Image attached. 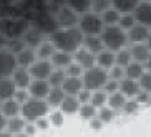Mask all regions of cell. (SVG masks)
<instances>
[{"instance_id":"19","label":"cell","mask_w":151,"mask_h":137,"mask_svg":"<svg viewBox=\"0 0 151 137\" xmlns=\"http://www.w3.org/2000/svg\"><path fill=\"white\" fill-rule=\"evenodd\" d=\"M120 91L128 97V99H133V97H136V94L141 91V84H139V81L124 78L123 81H120Z\"/></svg>"},{"instance_id":"38","label":"cell","mask_w":151,"mask_h":137,"mask_svg":"<svg viewBox=\"0 0 151 137\" xmlns=\"http://www.w3.org/2000/svg\"><path fill=\"white\" fill-rule=\"evenodd\" d=\"M65 112L60 109H53L52 112H50L48 119H50V124L53 126V127H62L63 124H65Z\"/></svg>"},{"instance_id":"41","label":"cell","mask_w":151,"mask_h":137,"mask_svg":"<svg viewBox=\"0 0 151 137\" xmlns=\"http://www.w3.org/2000/svg\"><path fill=\"white\" fill-rule=\"evenodd\" d=\"M108 9H111V0H93V4H91V12L98 15H101Z\"/></svg>"},{"instance_id":"8","label":"cell","mask_w":151,"mask_h":137,"mask_svg":"<svg viewBox=\"0 0 151 137\" xmlns=\"http://www.w3.org/2000/svg\"><path fill=\"white\" fill-rule=\"evenodd\" d=\"M17 68V60H15V55L9 50H4L0 51V78L4 76H12V73Z\"/></svg>"},{"instance_id":"40","label":"cell","mask_w":151,"mask_h":137,"mask_svg":"<svg viewBox=\"0 0 151 137\" xmlns=\"http://www.w3.org/2000/svg\"><path fill=\"white\" fill-rule=\"evenodd\" d=\"M139 109H141V104L136 101V99H128L126 101V104H124L123 107V114L126 116H134L139 112Z\"/></svg>"},{"instance_id":"1","label":"cell","mask_w":151,"mask_h":137,"mask_svg":"<svg viewBox=\"0 0 151 137\" xmlns=\"http://www.w3.org/2000/svg\"><path fill=\"white\" fill-rule=\"evenodd\" d=\"M50 41L55 45V48L60 51H68L75 53L83 46V38L85 35L78 27H70V28H58L52 35L48 36Z\"/></svg>"},{"instance_id":"44","label":"cell","mask_w":151,"mask_h":137,"mask_svg":"<svg viewBox=\"0 0 151 137\" xmlns=\"http://www.w3.org/2000/svg\"><path fill=\"white\" fill-rule=\"evenodd\" d=\"M91 96H93V91H90V89H86V88H83L80 93L76 94V97H78V101H80L81 104L91 102Z\"/></svg>"},{"instance_id":"56","label":"cell","mask_w":151,"mask_h":137,"mask_svg":"<svg viewBox=\"0 0 151 137\" xmlns=\"http://www.w3.org/2000/svg\"><path fill=\"white\" fill-rule=\"evenodd\" d=\"M14 137H30L28 134H25V132H18V134H15Z\"/></svg>"},{"instance_id":"33","label":"cell","mask_w":151,"mask_h":137,"mask_svg":"<svg viewBox=\"0 0 151 137\" xmlns=\"http://www.w3.org/2000/svg\"><path fill=\"white\" fill-rule=\"evenodd\" d=\"M108 97L110 94L105 91V89H98V91H93V96H91V104H93L96 109L103 106H108Z\"/></svg>"},{"instance_id":"28","label":"cell","mask_w":151,"mask_h":137,"mask_svg":"<svg viewBox=\"0 0 151 137\" xmlns=\"http://www.w3.org/2000/svg\"><path fill=\"white\" fill-rule=\"evenodd\" d=\"M63 4L68 5L71 10H75L78 15H83L86 12H91L93 0H63Z\"/></svg>"},{"instance_id":"46","label":"cell","mask_w":151,"mask_h":137,"mask_svg":"<svg viewBox=\"0 0 151 137\" xmlns=\"http://www.w3.org/2000/svg\"><path fill=\"white\" fill-rule=\"evenodd\" d=\"M14 99H17L20 104H25L28 99H32V96H30V93H28V89H17Z\"/></svg>"},{"instance_id":"14","label":"cell","mask_w":151,"mask_h":137,"mask_svg":"<svg viewBox=\"0 0 151 137\" xmlns=\"http://www.w3.org/2000/svg\"><path fill=\"white\" fill-rule=\"evenodd\" d=\"M73 60H75L83 70H90V68L96 66V55L90 53L88 50H85L83 46H81L78 51L73 53Z\"/></svg>"},{"instance_id":"54","label":"cell","mask_w":151,"mask_h":137,"mask_svg":"<svg viewBox=\"0 0 151 137\" xmlns=\"http://www.w3.org/2000/svg\"><path fill=\"white\" fill-rule=\"evenodd\" d=\"M0 137H14V134H10L9 131H0Z\"/></svg>"},{"instance_id":"36","label":"cell","mask_w":151,"mask_h":137,"mask_svg":"<svg viewBox=\"0 0 151 137\" xmlns=\"http://www.w3.org/2000/svg\"><path fill=\"white\" fill-rule=\"evenodd\" d=\"M131 61H133V58H131V53H129L128 46L123 48V50H120V51H116V65H118V66L126 68Z\"/></svg>"},{"instance_id":"23","label":"cell","mask_w":151,"mask_h":137,"mask_svg":"<svg viewBox=\"0 0 151 137\" xmlns=\"http://www.w3.org/2000/svg\"><path fill=\"white\" fill-rule=\"evenodd\" d=\"M80 107H81V102L78 101V97L67 94V97L63 99V102L60 104V107H58V109L63 111L67 116H71V114H78Z\"/></svg>"},{"instance_id":"4","label":"cell","mask_w":151,"mask_h":137,"mask_svg":"<svg viewBox=\"0 0 151 137\" xmlns=\"http://www.w3.org/2000/svg\"><path fill=\"white\" fill-rule=\"evenodd\" d=\"M81 80H83V86L86 89L98 91V89L105 88V84L110 80V75H108L106 70H103L100 66H93V68H90V70H85Z\"/></svg>"},{"instance_id":"59","label":"cell","mask_w":151,"mask_h":137,"mask_svg":"<svg viewBox=\"0 0 151 137\" xmlns=\"http://www.w3.org/2000/svg\"><path fill=\"white\" fill-rule=\"evenodd\" d=\"M141 2H151V0H141Z\"/></svg>"},{"instance_id":"17","label":"cell","mask_w":151,"mask_h":137,"mask_svg":"<svg viewBox=\"0 0 151 137\" xmlns=\"http://www.w3.org/2000/svg\"><path fill=\"white\" fill-rule=\"evenodd\" d=\"M17 86H15L12 76H4L0 78V101H7V99H12L17 93Z\"/></svg>"},{"instance_id":"7","label":"cell","mask_w":151,"mask_h":137,"mask_svg":"<svg viewBox=\"0 0 151 137\" xmlns=\"http://www.w3.org/2000/svg\"><path fill=\"white\" fill-rule=\"evenodd\" d=\"M28 70H30V75L33 80H48L55 66L52 65L50 60H37Z\"/></svg>"},{"instance_id":"32","label":"cell","mask_w":151,"mask_h":137,"mask_svg":"<svg viewBox=\"0 0 151 137\" xmlns=\"http://www.w3.org/2000/svg\"><path fill=\"white\" fill-rule=\"evenodd\" d=\"M65 80H67V73H65V70H58V68H55L47 81L50 83L52 88H62L63 83H65Z\"/></svg>"},{"instance_id":"5","label":"cell","mask_w":151,"mask_h":137,"mask_svg":"<svg viewBox=\"0 0 151 137\" xmlns=\"http://www.w3.org/2000/svg\"><path fill=\"white\" fill-rule=\"evenodd\" d=\"M48 112H50V106L45 99H33L32 97L25 104H22V116L27 121H32V122L40 119V117L48 116Z\"/></svg>"},{"instance_id":"21","label":"cell","mask_w":151,"mask_h":137,"mask_svg":"<svg viewBox=\"0 0 151 137\" xmlns=\"http://www.w3.org/2000/svg\"><path fill=\"white\" fill-rule=\"evenodd\" d=\"M50 61H52V65H53L55 68H58V70H65L68 65H71V63H73V53L57 50V51H55V55L50 58Z\"/></svg>"},{"instance_id":"30","label":"cell","mask_w":151,"mask_h":137,"mask_svg":"<svg viewBox=\"0 0 151 137\" xmlns=\"http://www.w3.org/2000/svg\"><path fill=\"white\" fill-rule=\"evenodd\" d=\"M55 51H57L55 45L50 41V38H47V40L37 48V56H38V60H50V58L55 55Z\"/></svg>"},{"instance_id":"45","label":"cell","mask_w":151,"mask_h":137,"mask_svg":"<svg viewBox=\"0 0 151 137\" xmlns=\"http://www.w3.org/2000/svg\"><path fill=\"white\" fill-rule=\"evenodd\" d=\"M139 84H141V89L151 93V71H145V75L139 80Z\"/></svg>"},{"instance_id":"12","label":"cell","mask_w":151,"mask_h":137,"mask_svg":"<svg viewBox=\"0 0 151 137\" xmlns=\"http://www.w3.org/2000/svg\"><path fill=\"white\" fill-rule=\"evenodd\" d=\"M150 30L151 28L145 27L141 23H136L133 28H129L126 33H128V41L129 45L133 43H146L148 41V36H150Z\"/></svg>"},{"instance_id":"37","label":"cell","mask_w":151,"mask_h":137,"mask_svg":"<svg viewBox=\"0 0 151 137\" xmlns=\"http://www.w3.org/2000/svg\"><path fill=\"white\" fill-rule=\"evenodd\" d=\"M118 114L115 109H111L110 106H103L98 109V117L103 121V124H110L115 121V116Z\"/></svg>"},{"instance_id":"20","label":"cell","mask_w":151,"mask_h":137,"mask_svg":"<svg viewBox=\"0 0 151 137\" xmlns=\"http://www.w3.org/2000/svg\"><path fill=\"white\" fill-rule=\"evenodd\" d=\"M83 48L88 50L90 53H93V55H98L100 51H103V50H105V45H103L101 35L85 36L83 38Z\"/></svg>"},{"instance_id":"24","label":"cell","mask_w":151,"mask_h":137,"mask_svg":"<svg viewBox=\"0 0 151 137\" xmlns=\"http://www.w3.org/2000/svg\"><path fill=\"white\" fill-rule=\"evenodd\" d=\"M62 88H63V91H65L67 94H70V96H76L85 86H83V80H81V78L67 76V80H65V83H63Z\"/></svg>"},{"instance_id":"3","label":"cell","mask_w":151,"mask_h":137,"mask_svg":"<svg viewBox=\"0 0 151 137\" xmlns=\"http://www.w3.org/2000/svg\"><path fill=\"white\" fill-rule=\"evenodd\" d=\"M76 27L80 28L85 36H90V35H101L106 25L103 22L101 15L95 13V12H86V13L80 15V20H78Z\"/></svg>"},{"instance_id":"34","label":"cell","mask_w":151,"mask_h":137,"mask_svg":"<svg viewBox=\"0 0 151 137\" xmlns=\"http://www.w3.org/2000/svg\"><path fill=\"white\" fill-rule=\"evenodd\" d=\"M120 17H121V13L116 9H113V7L101 13V18H103V22H105V25H106V27H108V25H118Z\"/></svg>"},{"instance_id":"29","label":"cell","mask_w":151,"mask_h":137,"mask_svg":"<svg viewBox=\"0 0 151 137\" xmlns=\"http://www.w3.org/2000/svg\"><path fill=\"white\" fill-rule=\"evenodd\" d=\"M126 101H128V97L124 96L121 91H116V93L110 94V97H108V106L111 107V109H115L116 112H123V107L124 104H126Z\"/></svg>"},{"instance_id":"16","label":"cell","mask_w":151,"mask_h":137,"mask_svg":"<svg viewBox=\"0 0 151 137\" xmlns=\"http://www.w3.org/2000/svg\"><path fill=\"white\" fill-rule=\"evenodd\" d=\"M128 48H129V53H131L133 61L143 63V65L146 63V60L151 55V50L146 43H133V45H128Z\"/></svg>"},{"instance_id":"9","label":"cell","mask_w":151,"mask_h":137,"mask_svg":"<svg viewBox=\"0 0 151 137\" xmlns=\"http://www.w3.org/2000/svg\"><path fill=\"white\" fill-rule=\"evenodd\" d=\"M47 38H48V36L45 35V33H42V31L38 30V28H35L33 25H30V28H28V30L23 33V36H22L25 46H30V48H35V50L38 48Z\"/></svg>"},{"instance_id":"58","label":"cell","mask_w":151,"mask_h":137,"mask_svg":"<svg viewBox=\"0 0 151 137\" xmlns=\"http://www.w3.org/2000/svg\"><path fill=\"white\" fill-rule=\"evenodd\" d=\"M2 104H4V101H0V112H2Z\"/></svg>"},{"instance_id":"55","label":"cell","mask_w":151,"mask_h":137,"mask_svg":"<svg viewBox=\"0 0 151 137\" xmlns=\"http://www.w3.org/2000/svg\"><path fill=\"white\" fill-rule=\"evenodd\" d=\"M145 66H146V71H151V55H150V58L146 60V63H145Z\"/></svg>"},{"instance_id":"31","label":"cell","mask_w":151,"mask_h":137,"mask_svg":"<svg viewBox=\"0 0 151 137\" xmlns=\"http://www.w3.org/2000/svg\"><path fill=\"white\" fill-rule=\"evenodd\" d=\"M27 126V119L23 116H17V117H10L9 122H7V131L10 134H18V132H23V129Z\"/></svg>"},{"instance_id":"53","label":"cell","mask_w":151,"mask_h":137,"mask_svg":"<svg viewBox=\"0 0 151 137\" xmlns=\"http://www.w3.org/2000/svg\"><path fill=\"white\" fill-rule=\"evenodd\" d=\"M7 122H9V119L0 112V131H7Z\"/></svg>"},{"instance_id":"57","label":"cell","mask_w":151,"mask_h":137,"mask_svg":"<svg viewBox=\"0 0 151 137\" xmlns=\"http://www.w3.org/2000/svg\"><path fill=\"white\" fill-rule=\"evenodd\" d=\"M146 45L150 46V50H151V30H150V36H148V41H146Z\"/></svg>"},{"instance_id":"10","label":"cell","mask_w":151,"mask_h":137,"mask_svg":"<svg viewBox=\"0 0 151 137\" xmlns=\"http://www.w3.org/2000/svg\"><path fill=\"white\" fill-rule=\"evenodd\" d=\"M50 89H52V86L47 80H33L28 86V93L33 99H47Z\"/></svg>"},{"instance_id":"52","label":"cell","mask_w":151,"mask_h":137,"mask_svg":"<svg viewBox=\"0 0 151 137\" xmlns=\"http://www.w3.org/2000/svg\"><path fill=\"white\" fill-rule=\"evenodd\" d=\"M9 41H10L9 36L5 35L4 31H0V51H4V50L9 48Z\"/></svg>"},{"instance_id":"11","label":"cell","mask_w":151,"mask_h":137,"mask_svg":"<svg viewBox=\"0 0 151 137\" xmlns=\"http://www.w3.org/2000/svg\"><path fill=\"white\" fill-rule=\"evenodd\" d=\"M12 80H14L15 86L18 89H28V86L32 84L33 78L30 75V70L28 68H22V66H17L15 71L12 73Z\"/></svg>"},{"instance_id":"39","label":"cell","mask_w":151,"mask_h":137,"mask_svg":"<svg viewBox=\"0 0 151 137\" xmlns=\"http://www.w3.org/2000/svg\"><path fill=\"white\" fill-rule=\"evenodd\" d=\"M136 18H134V15L133 13H121V17H120V22H118V25H120L123 30H126L128 31L129 28H133L134 25H136Z\"/></svg>"},{"instance_id":"15","label":"cell","mask_w":151,"mask_h":137,"mask_svg":"<svg viewBox=\"0 0 151 137\" xmlns=\"http://www.w3.org/2000/svg\"><path fill=\"white\" fill-rule=\"evenodd\" d=\"M138 23L151 28V2H141L133 12Z\"/></svg>"},{"instance_id":"60","label":"cell","mask_w":151,"mask_h":137,"mask_svg":"<svg viewBox=\"0 0 151 137\" xmlns=\"http://www.w3.org/2000/svg\"><path fill=\"white\" fill-rule=\"evenodd\" d=\"M150 106H151V99H150Z\"/></svg>"},{"instance_id":"2","label":"cell","mask_w":151,"mask_h":137,"mask_svg":"<svg viewBox=\"0 0 151 137\" xmlns=\"http://www.w3.org/2000/svg\"><path fill=\"white\" fill-rule=\"evenodd\" d=\"M101 40H103L105 48L111 50V51H120V50L126 48L129 45L128 33L120 25H108V27H105V30L101 33Z\"/></svg>"},{"instance_id":"27","label":"cell","mask_w":151,"mask_h":137,"mask_svg":"<svg viewBox=\"0 0 151 137\" xmlns=\"http://www.w3.org/2000/svg\"><path fill=\"white\" fill-rule=\"evenodd\" d=\"M146 71V66L143 63H138V61H131L128 66L124 68V73H126V78L129 80H134V81H139L141 76L145 75Z\"/></svg>"},{"instance_id":"42","label":"cell","mask_w":151,"mask_h":137,"mask_svg":"<svg viewBox=\"0 0 151 137\" xmlns=\"http://www.w3.org/2000/svg\"><path fill=\"white\" fill-rule=\"evenodd\" d=\"M65 73H67V76H75V78H81L85 73V70L78 65V63L73 60V63L71 65H68L67 68H65Z\"/></svg>"},{"instance_id":"48","label":"cell","mask_w":151,"mask_h":137,"mask_svg":"<svg viewBox=\"0 0 151 137\" xmlns=\"http://www.w3.org/2000/svg\"><path fill=\"white\" fill-rule=\"evenodd\" d=\"M105 91H106L108 94H113L116 93V91H120V81H115V80H108V83L105 84Z\"/></svg>"},{"instance_id":"43","label":"cell","mask_w":151,"mask_h":137,"mask_svg":"<svg viewBox=\"0 0 151 137\" xmlns=\"http://www.w3.org/2000/svg\"><path fill=\"white\" fill-rule=\"evenodd\" d=\"M108 75H110V80H115V81H123L124 78H126L124 68L118 66V65H115V66L111 68V70L108 71Z\"/></svg>"},{"instance_id":"26","label":"cell","mask_w":151,"mask_h":137,"mask_svg":"<svg viewBox=\"0 0 151 137\" xmlns=\"http://www.w3.org/2000/svg\"><path fill=\"white\" fill-rule=\"evenodd\" d=\"M65 97H67V93L63 91V88H52L45 101L48 102V106H50V107H53V109H58V107H60V104L63 102V99H65Z\"/></svg>"},{"instance_id":"49","label":"cell","mask_w":151,"mask_h":137,"mask_svg":"<svg viewBox=\"0 0 151 137\" xmlns=\"http://www.w3.org/2000/svg\"><path fill=\"white\" fill-rule=\"evenodd\" d=\"M88 124H90V129H91V131H95V132H100V131H101L103 129V126H105V124H103V121L100 119V117H93V119L91 121H88Z\"/></svg>"},{"instance_id":"35","label":"cell","mask_w":151,"mask_h":137,"mask_svg":"<svg viewBox=\"0 0 151 137\" xmlns=\"http://www.w3.org/2000/svg\"><path fill=\"white\" fill-rule=\"evenodd\" d=\"M78 116H80L81 119H85V121H91L93 117L98 116V109L91 104V102H88V104H81L80 111H78Z\"/></svg>"},{"instance_id":"50","label":"cell","mask_w":151,"mask_h":137,"mask_svg":"<svg viewBox=\"0 0 151 137\" xmlns=\"http://www.w3.org/2000/svg\"><path fill=\"white\" fill-rule=\"evenodd\" d=\"M33 122L37 124V127H38V131H47V129L52 126L50 124V119L45 116V117H40V119H37V121H33Z\"/></svg>"},{"instance_id":"51","label":"cell","mask_w":151,"mask_h":137,"mask_svg":"<svg viewBox=\"0 0 151 137\" xmlns=\"http://www.w3.org/2000/svg\"><path fill=\"white\" fill-rule=\"evenodd\" d=\"M23 132L28 134L30 137H33L37 132H38V127H37L35 122H32V121H27V126H25V129H23Z\"/></svg>"},{"instance_id":"22","label":"cell","mask_w":151,"mask_h":137,"mask_svg":"<svg viewBox=\"0 0 151 137\" xmlns=\"http://www.w3.org/2000/svg\"><path fill=\"white\" fill-rule=\"evenodd\" d=\"M2 114L7 117V119H10V117H17V116H22V104L17 101V99H7V101H4V104H2Z\"/></svg>"},{"instance_id":"25","label":"cell","mask_w":151,"mask_h":137,"mask_svg":"<svg viewBox=\"0 0 151 137\" xmlns=\"http://www.w3.org/2000/svg\"><path fill=\"white\" fill-rule=\"evenodd\" d=\"M141 4V0H111V7L120 13H133L134 9Z\"/></svg>"},{"instance_id":"47","label":"cell","mask_w":151,"mask_h":137,"mask_svg":"<svg viewBox=\"0 0 151 137\" xmlns=\"http://www.w3.org/2000/svg\"><path fill=\"white\" fill-rule=\"evenodd\" d=\"M133 99H136L139 104H148L150 106V99H151V93H148V91H145V89H141L139 93L136 94V97H133Z\"/></svg>"},{"instance_id":"13","label":"cell","mask_w":151,"mask_h":137,"mask_svg":"<svg viewBox=\"0 0 151 137\" xmlns=\"http://www.w3.org/2000/svg\"><path fill=\"white\" fill-rule=\"evenodd\" d=\"M15 60H17V66L30 68L32 65L38 60V56H37V50L30 48V46H25L23 50H20V51L15 55Z\"/></svg>"},{"instance_id":"6","label":"cell","mask_w":151,"mask_h":137,"mask_svg":"<svg viewBox=\"0 0 151 137\" xmlns=\"http://www.w3.org/2000/svg\"><path fill=\"white\" fill-rule=\"evenodd\" d=\"M52 12H53V17H55V20H57L58 28H70V27H76V25H78L80 15L76 13L75 10H71L68 5L60 4L57 9H53Z\"/></svg>"},{"instance_id":"18","label":"cell","mask_w":151,"mask_h":137,"mask_svg":"<svg viewBox=\"0 0 151 137\" xmlns=\"http://www.w3.org/2000/svg\"><path fill=\"white\" fill-rule=\"evenodd\" d=\"M115 65H116V51H111V50L105 48L103 51H100L96 55V66L110 71Z\"/></svg>"}]
</instances>
